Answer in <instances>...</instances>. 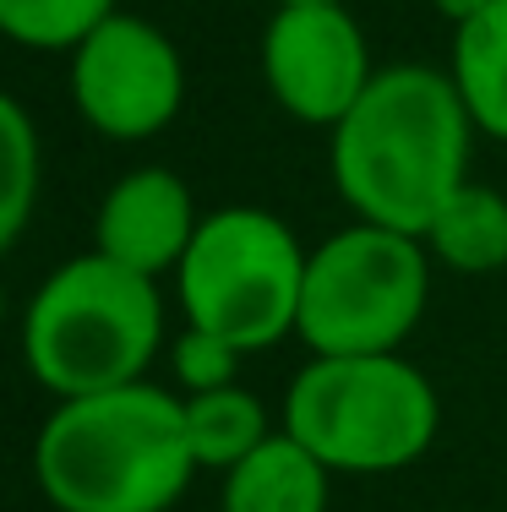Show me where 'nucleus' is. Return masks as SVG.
Wrapping results in <instances>:
<instances>
[{
  "instance_id": "f257e3e1",
  "label": "nucleus",
  "mask_w": 507,
  "mask_h": 512,
  "mask_svg": "<svg viewBox=\"0 0 507 512\" xmlns=\"http://www.w3.org/2000/svg\"><path fill=\"white\" fill-rule=\"evenodd\" d=\"M475 120L437 66H382L328 131L333 186L349 213L426 235L437 207L464 186Z\"/></svg>"
},
{
  "instance_id": "f03ea898",
  "label": "nucleus",
  "mask_w": 507,
  "mask_h": 512,
  "mask_svg": "<svg viewBox=\"0 0 507 512\" xmlns=\"http://www.w3.org/2000/svg\"><path fill=\"white\" fill-rule=\"evenodd\" d=\"M191 469L186 398L153 382L60 398L33 436V480L55 512H169Z\"/></svg>"
},
{
  "instance_id": "7ed1b4c3",
  "label": "nucleus",
  "mask_w": 507,
  "mask_h": 512,
  "mask_svg": "<svg viewBox=\"0 0 507 512\" xmlns=\"http://www.w3.org/2000/svg\"><path fill=\"white\" fill-rule=\"evenodd\" d=\"M164 344V300L148 273L82 251L60 262L22 311V360L55 398H88L148 382Z\"/></svg>"
},
{
  "instance_id": "20e7f679",
  "label": "nucleus",
  "mask_w": 507,
  "mask_h": 512,
  "mask_svg": "<svg viewBox=\"0 0 507 512\" xmlns=\"http://www.w3.org/2000/svg\"><path fill=\"white\" fill-rule=\"evenodd\" d=\"M442 425L431 376L404 355H311L284 393V431L333 474H393L426 458Z\"/></svg>"
},
{
  "instance_id": "39448f33",
  "label": "nucleus",
  "mask_w": 507,
  "mask_h": 512,
  "mask_svg": "<svg viewBox=\"0 0 507 512\" xmlns=\"http://www.w3.org/2000/svg\"><path fill=\"white\" fill-rule=\"evenodd\" d=\"M306 246L268 207H219L202 213L197 235L175 267V295L191 327L219 333L240 355L273 349L295 333Z\"/></svg>"
},
{
  "instance_id": "423d86ee",
  "label": "nucleus",
  "mask_w": 507,
  "mask_h": 512,
  "mask_svg": "<svg viewBox=\"0 0 507 512\" xmlns=\"http://www.w3.org/2000/svg\"><path fill=\"white\" fill-rule=\"evenodd\" d=\"M431 300V251L420 235L355 218L306 251L295 338L311 355H393Z\"/></svg>"
},
{
  "instance_id": "0eeeda50",
  "label": "nucleus",
  "mask_w": 507,
  "mask_h": 512,
  "mask_svg": "<svg viewBox=\"0 0 507 512\" xmlns=\"http://www.w3.org/2000/svg\"><path fill=\"white\" fill-rule=\"evenodd\" d=\"M71 104L99 137L148 142L186 104V60L159 22L110 11L71 50Z\"/></svg>"
},
{
  "instance_id": "6e6552de",
  "label": "nucleus",
  "mask_w": 507,
  "mask_h": 512,
  "mask_svg": "<svg viewBox=\"0 0 507 512\" xmlns=\"http://www.w3.org/2000/svg\"><path fill=\"white\" fill-rule=\"evenodd\" d=\"M371 77L377 66L349 6H273L262 28V82L289 120L333 131Z\"/></svg>"
},
{
  "instance_id": "1a4fd4ad",
  "label": "nucleus",
  "mask_w": 507,
  "mask_h": 512,
  "mask_svg": "<svg viewBox=\"0 0 507 512\" xmlns=\"http://www.w3.org/2000/svg\"><path fill=\"white\" fill-rule=\"evenodd\" d=\"M202 213L191 186L164 164L131 169L104 191L99 213H93V251H104L110 262L131 267V273H175L186 256L191 235H197Z\"/></svg>"
},
{
  "instance_id": "9d476101",
  "label": "nucleus",
  "mask_w": 507,
  "mask_h": 512,
  "mask_svg": "<svg viewBox=\"0 0 507 512\" xmlns=\"http://www.w3.org/2000/svg\"><path fill=\"white\" fill-rule=\"evenodd\" d=\"M328 480L333 469L306 442L273 431L257 453L224 474L219 512H328Z\"/></svg>"
},
{
  "instance_id": "9b49d317",
  "label": "nucleus",
  "mask_w": 507,
  "mask_h": 512,
  "mask_svg": "<svg viewBox=\"0 0 507 512\" xmlns=\"http://www.w3.org/2000/svg\"><path fill=\"white\" fill-rule=\"evenodd\" d=\"M426 251L431 262L453 267V273H502L507 267V197L491 186H464L453 191L448 202L437 207V218L426 224Z\"/></svg>"
},
{
  "instance_id": "f8f14e48",
  "label": "nucleus",
  "mask_w": 507,
  "mask_h": 512,
  "mask_svg": "<svg viewBox=\"0 0 507 512\" xmlns=\"http://www.w3.org/2000/svg\"><path fill=\"white\" fill-rule=\"evenodd\" d=\"M453 88L475 131L507 142V0H491L475 22L453 28Z\"/></svg>"
},
{
  "instance_id": "ddd939ff",
  "label": "nucleus",
  "mask_w": 507,
  "mask_h": 512,
  "mask_svg": "<svg viewBox=\"0 0 507 512\" xmlns=\"http://www.w3.org/2000/svg\"><path fill=\"white\" fill-rule=\"evenodd\" d=\"M180 398H186V442L197 469L229 474L240 458H251L273 436L262 398L246 393L240 382L213 387V393H180Z\"/></svg>"
},
{
  "instance_id": "4468645a",
  "label": "nucleus",
  "mask_w": 507,
  "mask_h": 512,
  "mask_svg": "<svg viewBox=\"0 0 507 512\" xmlns=\"http://www.w3.org/2000/svg\"><path fill=\"white\" fill-rule=\"evenodd\" d=\"M39 126L11 93H0V256L22 240L33 207H39Z\"/></svg>"
},
{
  "instance_id": "2eb2a0df",
  "label": "nucleus",
  "mask_w": 507,
  "mask_h": 512,
  "mask_svg": "<svg viewBox=\"0 0 507 512\" xmlns=\"http://www.w3.org/2000/svg\"><path fill=\"white\" fill-rule=\"evenodd\" d=\"M110 11L115 0H0V39L44 55H71Z\"/></svg>"
},
{
  "instance_id": "dca6fc26",
  "label": "nucleus",
  "mask_w": 507,
  "mask_h": 512,
  "mask_svg": "<svg viewBox=\"0 0 507 512\" xmlns=\"http://www.w3.org/2000/svg\"><path fill=\"white\" fill-rule=\"evenodd\" d=\"M169 371H175V393H213L229 387L240 371V349L224 344L219 333H202V327H180L169 338Z\"/></svg>"
},
{
  "instance_id": "f3484780",
  "label": "nucleus",
  "mask_w": 507,
  "mask_h": 512,
  "mask_svg": "<svg viewBox=\"0 0 507 512\" xmlns=\"http://www.w3.org/2000/svg\"><path fill=\"white\" fill-rule=\"evenodd\" d=\"M431 6H437V17H442V22H453V28H464V22H475L480 11L491 6V0H431Z\"/></svg>"
},
{
  "instance_id": "a211bd4d",
  "label": "nucleus",
  "mask_w": 507,
  "mask_h": 512,
  "mask_svg": "<svg viewBox=\"0 0 507 512\" xmlns=\"http://www.w3.org/2000/svg\"><path fill=\"white\" fill-rule=\"evenodd\" d=\"M273 6H344V0H273Z\"/></svg>"
},
{
  "instance_id": "6ab92c4d",
  "label": "nucleus",
  "mask_w": 507,
  "mask_h": 512,
  "mask_svg": "<svg viewBox=\"0 0 507 512\" xmlns=\"http://www.w3.org/2000/svg\"><path fill=\"white\" fill-rule=\"evenodd\" d=\"M0 333H6V284H0Z\"/></svg>"
}]
</instances>
